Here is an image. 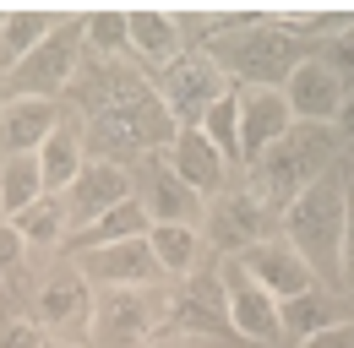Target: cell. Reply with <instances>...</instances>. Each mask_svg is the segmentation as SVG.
I'll return each mask as SVG.
<instances>
[{
	"label": "cell",
	"mask_w": 354,
	"mask_h": 348,
	"mask_svg": "<svg viewBox=\"0 0 354 348\" xmlns=\"http://www.w3.org/2000/svg\"><path fill=\"white\" fill-rule=\"evenodd\" d=\"M300 348H354V321L344 316L338 327H327V332H316V338H306Z\"/></svg>",
	"instance_id": "cell-31"
},
{
	"label": "cell",
	"mask_w": 354,
	"mask_h": 348,
	"mask_svg": "<svg viewBox=\"0 0 354 348\" xmlns=\"http://www.w3.org/2000/svg\"><path fill=\"white\" fill-rule=\"evenodd\" d=\"M234 93H240V164L251 169L272 142L295 130V115L283 87H234Z\"/></svg>",
	"instance_id": "cell-15"
},
{
	"label": "cell",
	"mask_w": 354,
	"mask_h": 348,
	"mask_svg": "<svg viewBox=\"0 0 354 348\" xmlns=\"http://www.w3.org/2000/svg\"><path fill=\"white\" fill-rule=\"evenodd\" d=\"M344 174H349V196H354V164H349V169H344Z\"/></svg>",
	"instance_id": "cell-34"
},
{
	"label": "cell",
	"mask_w": 354,
	"mask_h": 348,
	"mask_svg": "<svg viewBox=\"0 0 354 348\" xmlns=\"http://www.w3.org/2000/svg\"><path fill=\"white\" fill-rule=\"evenodd\" d=\"M0 348H49V332L33 316H17V321L0 327Z\"/></svg>",
	"instance_id": "cell-29"
},
{
	"label": "cell",
	"mask_w": 354,
	"mask_h": 348,
	"mask_svg": "<svg viewBox=\"0 0 354 348\" xmlns=\"http://www.w3.org/2000/svg\"><path fill=\"white\" fill-rule=\"evenodd\" d=\"M196 130H202V136L223 153V164H229V169L245 174V164H240V93H234V87H229L218 104L202 115V126H196Z\"/></svg>",
	"instance_id": "cell-25"
},
{
	"label": "cell",
	"mask_w": 354,
	"mask_h": 348,
	"mask_svg": "<svg viewBox=\"0 0 354 348\" xmlns=\"http://www.w3.org/2000/svg\"><path fill=\"white\" fill-rule=\"evenodd\" d=\"M28 251H33V245L22 240V229L0 218V278H17V272L28 267Z\"/></svg>",
	"instance_id": "cell-28"
},
{
	"label": "cell",
	"mask_w": 354,
	"mask_h": 348,
	"mask_svg": "<svg viewBox=\"0 0 354 348\" xmlns=\"http://www.w3.org/2000/svg\"><path fill=\"white\" fill-rule=\"evenodd\" d=\"M338 164H344V147H338L333 126H295L283 142H272L262 158L245 169V185L283 218V207H289L295 196H306L310 185H316L322 174H333Z\"/></svg>",
	"instance_id": "cell-3"
},
{
	"label": "cell",
	"mask_w": 354,
	"mask_h": 348,
	"mask_svg": "<svg viewBox=\"0 0 354 348\" xmlns=\"http://www.w3.org/2000/svg\"><path fill=\"white\" fill-rule=\"evenodd\" d=\"M126 17H131V66L142 77L169 71L180 55L191 49L185 17H169V11H126Z\"/></svg>",
	"instance_id": "cell-16"
},
{
	"label": "cell",
	"mask_w": 354,
	"mask_h": 348,
	"mask_svg": "<svg viewBox=\"0 0 354 348\" xmlns=\"http://www.w3.org/2000/svg\"><path fill=\"white\" fill-rule=\"evenodd\" d=\"M316 60H327L338 77H344V87H354V22L344 28V33H333V39H322L316 49H310Z\"/></svg>",
	"instance_id": "cell-27"
},
{
	"label": "cell",
	"mask_w": 354,
	"mask_h": 348,
	"mask_svg": "<svg viewBox=\"0 0 354 348\" xmlns=\"http://www.w3.org/2000/svg\"><path fill=\"white\" fill-rule=\"evenodd\" d=\"M223 310H229V332H240L245 343H278L283 321H278V300L267 294L257 278L240 272V261H223Z\"/></svg>",
	"instance_id": "cell-11"
},
{
	"label": "cell",
	"mask_w": 354,
	"mask_h": 348,
	"mask_svg": "<svg viewBox=\"0 0 354 348\" xmlns=\"http://www.w3.org/2000/svg\"><path fill=\"white\" fill-rule=\"evenodd\" d=\"M33 321L44 327L49 338H66V343H82L93 332V283L66 261L44 289H39V310Z\"/></svg>",
	"instance_id": "cell-9"
},
{
	"label": "cell",
	"mask_w": 354,
	"mask_h": 348,
	"mask_svg": "<svg viewBox=\"0 0 354 348\" xmlns=\"http://www.w3.org/2000/svg\"><path fill=\"white\" fill-rule=\"evenodd\" d=\"M0 28H6V11H0Z\"/></svg>",
	"instance_id": "cell-36"
},
{
	"label": "cell",
	"mask_w": 354,
	"mask_h": 348,
	"mask_svg": "<svg viewBox=\"0 0 354 348\" xmlns=\"http://www.w3.org/2000/svg\"><path fill=\"white\" fill-rule=\"evenodd\" d=\"M202 28L213 33L202 49L234 87H283L289 71L310 55V44L289 33L278 17H202Z\"/></svg>",
	"instance_id": "cell-1"
},
{
	"label": "cell",
	"mask_w": 354,
	"mask_h": 348,
	"mask_svg": "<svg viewBox=\"0 0 354 348\" xmlns=\"http://www.w3.org/2000/svg\"><path fill=\"white\" fill-rule=\"evenodd\" d=\"M229 87H234V82L223 77V66L202 49V44H191L169 71L153 77V93L164 98V109H169V120H175L180 130H185V126H202V115L218 104Z\"/></svg>",
	"instance_id": "cell-6"
},
{
	"label": "cell",
	"mask_w": 354,
	"mask_h": 348,
	"mask_svg": "<svg viewBox=\"0 0 354 348\" xmlns=\"http://www.w3.org/2000/svg\"><path fill=\"white\" fill-rule=\"evenodd\" d=\"M82 60H88L82 17L66 11V22L6 77V98H49V104H60V93H71V82L82 77Z\"/></svg>",
	"instance_id": "cell-4"
},
{
	"label": "cell",
	"mask_w": 354,
	"mask_h": 348,
	"mask_svg": "<svg viewBox=\"0 0 354 348\" xmlns=\"http://www.w3.org/2000/svg\"><path fill=\"white\" fill-rule=\"evenodd\" d=\"M49 348H88V343H66V338H49Z\"/></svg>",
	"instance_id": "cell-33"
},
{
	"label": "cell",
	"mask_w": 354,
	"mask_h": 348,
	"mask_svg": "<svg viewBox=\"0 0 354 348\" xmlns=\"http://www.w3.org/2000/svg\"><path fill=\"white\" fill-rule=\"evenodd\" d=\"M60 22H66V11H6V28H0V77H11Z\"/></svg>",
	"instance_id": "cell-20"
},
{
	"label": "cell",
	"mask_w": 354,
	"mask_h": 348,
	"mask_svg": "<svg viewBox=\"0 0 354 348\" xmlns=\"http://www.w3.org/2000/svg\"><path fill=\"white\" fill-rule=\"evenodd\" d=\"M338 289L354 300V196H349V229H344V261H338Z\"/></svg>",
	"instance_id": "cell-30"
},
{
	"label": "cell",
	"mask_w": 354,
	"mask_h": 348,
	"mask_svg": "<svg viewBox=\"0 0 354 348\" xmlns=\"http://www.w3.org/2000/svg\"><path fill=\"white\" fill-rule=\"evenodd\" d=\"M344 229H349V174L333 169L310 185L306 196H295L283 218H278V234L310 261V272L322 283H338V261H344Z\"/></svg>",
	"instance_id": "cell-2"
},
{
	"label": "cell",
	"mask_w": 354,
	"mask_h": 348,
	"mask_svg": "<svg viewBox=\"0 0 354 348\" xmlns=\"http://www.w3.org/2000/svg\"><path fill=\"white\" fill-rule=\"evenodd\" d=\"M240 272L245 278H257L272 300H300V294H310V289H322V278L310 272V261L283 240V234H272L267 245H257V251H245L240 256Z\"/></svg>",
	"instance_id": "cell-14"
},
{
	"label": "cell",
	"mask_w": 354,
	"mask_h": 348,
	"mask_svg": "<svg viewBox=\"0 0 354 348\" xmlns=\"http://www.w3.org/2000/svg\"><path fill=\"white\" fill-rule=\"evenodd\" d=\"M147 245H153V256H158V272L164 278H191L196 272V261H202V229H185V223H153L147 229Z\"/></svg>",
	"instance_id": "cell-21"
},
{
	"label": "cell",
	"mask_w": 354,
	"mask_h": 348,
	"mask_svg": "<svg viewBox=\"0 0 354 348\" xmlns=\"http://www.w3.org/2000/svg\"><path fill=\"white\" fill-rule=\"evenodd\" d=\"M158 321V304L147 300V289H98L93 294V348H136Z\"/></svg>",
	"instance_id": "cell-8"
},
{
	"label": "cell",
	"mask_w": 354,
	"mask_h": 348,
	"mask_svg": "<svg viewBox=\"0 0 354 348\" xmlns=\"http://www.w3.org/2000/svg\"><path fill=\"white\" fill-rule=\"evenodd\" d=\"M283 98H289L295 126H333V120H338V109H344V98H349V87H344V77H338L327 60L306 55V60L289 71Z\"/></svg>",
	"instance_id": "cell-13"
},
{
	"label": "cell",
	"mask_w": 354,
	"mask_h": 348,
	"mask_svg": "<svg viewBox=\"0 0 354 348\" xmlns=\"http://www.w3.org/2000/svg\"><path fill=\"white\" fill-rule=\"evenodd\" d=\"M44 191V174H39V158H0V218H22Z\"/></svg>",
	"instance_id": "cell-24"
},
{
	"label": "cell",
	"mask_w": 354,
	"mask_h": 348,
	"mask_svg": "<svg viewBox=\"0 0 354 348\" xmlns=\"http://www.w3.org/2000/svg\"><path fill=\"white\" fill-rule=\"evenodd\" d=\"M60 126V104L49 98H6L0 104V158H33Z\"/></svg>",
	"instance_id": "cell-19"
},
{
	"label": "cell",
	"mask_w": 354,
	"mask_h": 348,
	"mask_svg": "<svg viewBox=\"0 0 354 348\" xmlns=\"http://www.w3.org/2000/svg\"><path fill=\"white\" fill-rule=\"evenodd\" d=\"M164 158H169V169H175L180 180L196 191V196H207V202H213V196H223V191L234 185V169L223 164V153H218V147H213V142H207L196 126L180 130L175 142H169V153H164Z\"/></svg>",
	"instance_id": "cell-17"
},
{
	"label": "cell",
	"mask_w": 354,
	"mask_h": 348,
	"mask_svg": "<svg viewBox=\"0 0 354 348\" xmlns=\"http://www.w3.org/2000/svg\"><path fill=\"white\" fill-rule=\"evenodd\" d=\"M0 104H6V77H0Z\"/></svg>",
	"instance_id": "cell-35"
},
{
	"label": "cell",
	"mask_w": 354,
	"mask_h": 348,
	"mask_svg": "<svg viewBox=\"0 0 354 348\" xmlns=\"http://www.w3.org/2000/svg\"><path fill=\"white\" fill-rule=\"evenodd\" d=\"M22 229V240L33 251H66L71 245V213H66V196H39L22 218H11Z\"/></svg>",
	"instance_id": "cell-22"
},
{
	"label": "cell",
	"mask_w": 354,
	"mask_h": 348,
	"mask_svg": "<svg viewBox=\"0 0 354 348\" xmlns=\"http://www.w3.org/2000/svg\"><path fill=\"white\" fill-rule=\"evenodd\" d=\"M136 196V180L120 158H88V169L77 174V185L66 191V213H71V234H82L88 223L115 213L120 202Z\"/></svg>",
	"instance_id": "cell-10"
},
{
	"label": "cell",
	"mask_w": 354,
	"mask_h": 348,
	"mask_svg": "<svg viewBox=\"0 0 354 348\" xmlns=\"http://www.w3.org/2000/svg\"><path fill=\"white\" fill-rule=\"evenodd\" d=\"M82 39L93 60H131V17L126 11H93L82 17Z\"/></svg>",
	"instance_id": "cell-26"
},
{
	"label": "cell",
	"mask_w": 354,
	"mask_h": 348,
	"mask_svg": "<svg viewBox=\"0 0 354 348\" xmlns=\"http://www.w3.org/2000/svg\"><path fill=\"white\" fill-rule=\"evenodd\" d=\"M33 158H39V174H44V191L66 196L77 185V174L88 169V120L82 115H60V126L49 130V142Z\"/></svg>",
	"instance_id": "cell-18"
},
{
	"label": "cell",
	"mask_w": 354,
	"mask_h": 348,
	"mask_svg": "<svg viewBox=\"0 0 354 348\" xmlns=\"http://www.w3.org/2000/svg\"><path fill=\"white\" fill-rule=\"evenodd\" d=\"M278 321H283V338L306 343V338H316V332L338 327L344 310H338V300H327L322 289H310V294H300V300H283V304H278Z\"/></svg>",
	"instance_id": "cell-23"
},
{
	"label": "cell",
	"mask_w": 354,
	"mask_h": 348,
	"mask_svg": "<svg viewBox=\"0 0 354 348\" xmlns=\"http://www.w3.org/2000/svg\"><path fill=\"white\" fill-rule=\"evenodd\" d=\"M333 136H338L344 158L354 164V87H349V98H344V109H338V120H333Z\"/></svg>",
	"instance_id": "cell-32"
},
{
	"label": "cell",
	"mask_w": 354,
	"mask_h": 348,
	"mask_svg": "<svg viewBox=\"0 0 354 348\" xmlns=\"http://www.w3.org/2000/svg\"><path fill=\"white\" fill-rule=\"evenodd\" d=\"M131 180H136V202L147 207L153 223H185V229H202V218H207V196H196V191L169 169L164 153L136 158Z\"/></svg>",
	"instance_id": "cell-7"
},
{
	"label": "cell",
	"mask_w": 354,
	"mask_h": 348,
	"mask_svg": "<svg viewBox=\"0 0 354 348\" xmlns=\"http://www.w3.org/2000/svg\"><path fill=\"white\" fill-rule=\"evenodd\" d=\"M278 234V213L267 207L262 196L245 185V180H234L223 196L207 202V218H202V240L218 251L223 261H240L245 251H257Z\"/></svg>",
	"instance_id": "cell-5"
},
{
	"label": "cell",
	"mask_w": 354,
	"mask_h": 348,
	"mask_svg": "<svg viewBox=\"0 0 354 348\" xmlns=\"http://www.w3.org/2000/svg\"><path fill=\"white\" fill-rule=\"evenodd\" d=\"M93 289H153L164 272L147 240H126V245H104V251H82V256H66Z\"/></svg>",
	"instance_id": "cell-12"
}]
</instances>
